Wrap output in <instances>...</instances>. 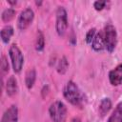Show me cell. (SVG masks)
<instances>
[{
	"label": "cell",
	"mask_w": 122,
	"mask_h": 122,
	"mask_svg": "<svg viewBox=\"0 0 122 122\" xmlns=\"http://www.w3.org/2000/svg\"><path fill=\"white\" fill-rule=\"evenodd\" d=\"M44 48H45V36L41 30H38L35 39V50L37 51H42Z\"/></svg>",
	"instance_id": "cell-17"
},
{
	"label": "cell",
	"mask_w": 122,
	"mask_h": 122,
	"mask_svg": "<svg viewBox=\"0 0 122 122\" xmlns=\"http://www.w3.org/2000/svg\"><path fill=\"white\" fill-rule=\"evenodd\" d=\"M0 68H1V74H2V76L7 74L9 72V71H10V65H9V62H8V58L6 57L5 54H2V56H1Z\"/></svg>",
	"instance_id": "cell-18"
},
{
	"label": "cell",
	"mask_w": 122,
	"mask_h": 122,
	"mask_svg": "<svg viewBox=\"0 0 122 122\" xmlns=\"http://www.w3.org/2000/svg\"><path fill=\"white\" fill-rule=\"evenodd\" d=\"M1 122H18V108L16 105H11L4 112Z\"/></svg>",
	"instance_id": "cell-8"
},
{
	"label": "cell",
	"mask_w": 122,
	"mask_h": 122,
	"mask_svg": "<svg viewBox=\"0 0 122 122\" xmlns=\"http://www.w3.org/2000/svg\"><path fill=\"white\" fill-rule=\"evenodd\" d=\"M14 33V30H13V27L10 26V25H6L5 27L2 28L1 31H0V36H1V40L4 44H8L12 35Z\"/></svg>",
	"instance_id": "cell-12"
},
{
	"label": "cell",
	"mask_w": 122,
	"mask_h": 122,
	"mask_svg": "<svg viewBox=\"0 0 122 122\" xmlns=\"http://www.w3.org/2000/svg\"><path fill=\"white\" fill-rule=\"evenodd\" d=\"M8 3H9L10 5H16V4H17V2H16V1H10V0L8 1Z\"/></svg>",
	"instance_id": "cell-22"
},
{
	"label": "cell",
	"mask_w": 122,
	"mask_h": 122,
	"mask_svg": "<svg viewBox=\"0 0 122 122\" xmlns=\"http://www.w3.org/2000/svg\"><path fill=\"white\" fill-rule=\"evenodd\" d=\"M18 92V83L16 78L11 75L6 81V93L8 96H14Z\"/></svg>",
	"instance_id": "cell-10"
},
{
	"label": "cell",
	"mask_w": 122,
	"mask_h": 122,
	"mask_svg": "<svg viewBox=\"0 0 122 122\" xmlns=\"http://www.w3.org/2000/svg\"><path fill=\"white\" fill-rule=\"evenodd\" d=\"M109 82L112 86L117 87L122 84V63L118 64L115 68L110 71L109 72Z\"/></svg>",
	"instance_id": "cell-7"
},
{
	"label": "cell",
	"mask_w": 122,
	"mask_h": 122,
	"mask_svg": "<svg viewBox=\"0 0 122 122\" xmlns=\"http://www.w3.org/2000/svg\"><path fill=\"white\" fill-rule=\"evenodd\" d=\"M105 48L109 53H112L117 45V31L113 25L107 24L103 30Z\"/></svg>",
	"instance_id": "cell-4"
},
{
	"label": "cell",
	"mask_w": 122,
	"mask_h": 122,
	"mask_svg": "<svg viewBox=\"0 0 122 122\" xmlns=\"http://www.w3.org/2000/svg\"><path fill=\"white\" fill-rule=\"evenodd\" d=\"M112 107V100L109 97H105V98L101 99V101L99 103V106H98L99 114L102 117H104L111 111Z\"/></svg>",
	"instance_id": "cell-13"
},
{
	"label": "cell",
	"mask_w": 122,
	"mask_h": 122,
	"mask_svg": "<svg viewBox=\"0 0 122 122\" xmlns=\"http://www.w3.org/2000/svg\"><path fill=\"white\" fill-rule=\"evenodd\" d=\"M9 57L10 60L12 71L15 73H20L23 66H24V55L17 46V44L13 43L9 48Z\"/></svg>",
	"instance_id": "cell-2"
},
{
	"label": "cell",
	"mask_w": 122,
	"mask_h": 122,
	"mask_svg": "<svg viewBox=\"0 0 122 122\" xmlns=\"http://www.w3.org/2000/svg\"><path fill=\"white\" fill-rule=\"evenodd\" d=\"M71 122H82V121H81V119H80L79 117H73V118L71 120Z\"/></svg>",
	"instance_id": "cell-21"
},
{
	"label": "cell",
	"mask_w": 122,
	"mask_h": 122,
	"mask_svg": "<svg viewBox=\"0 0 122 122\" xmlns=\"http://www.w3.org/2000/svg\"><path fill=\"white\" fill-rule=\"evenodd\" d=\"M49 114L52 122H66L68 110L62 101L56 100L50 105Z\"/></svg>",
	"instance_id": "cell-3"
},
{
	"label": "cell",
	"mask_w": 122,
	"mask_h": 122,
	"mask_svg": "<svg viewBox=\"0 0 122 122\" xmlns=\"http://www.w3.org/2000/svg\"><path fill=\"white\" fill-rule=\"evenodd\" d=\"M107 122H122V102H119L114 107Z\"/></svg>",
	"instance_id": "cell-11"
},
{
	"label": "cell",
	"mask_w": 122,
	"mask_h": 122,
	"mask_svg": "<svg viewBox=\"0 0 122 122\" xmlns=\"http://www.w3.org/2000/svg\"><path fill=\"white\" fill-rule=\"evenodd\" d=\"M55 30L60 37H63L68 30V13L65 8L62 6H59L56 10Z\"/></svg>",
	"instance_id": "cell-5"
},
{
	"label": "cell",
	"mask_w": 122,
	"mask_h": 122,
	"mask_svg": "<svg viewBox=\"0 0 122 122\" xmlns=\"http://www.w3.org/2000/svg\"><path fill=\"white\" fill-rule=\"evenodd\" d=\"M108 4L107 1H101V0H98V1H95L93 3V8L95 10L97 11H100L102 10H104L106 8V5Z\"/></svg>",
	"instance_id": "cell-20"
},
{
	"label": "cell",
	"mask_w": 122,
	"mask_h": 122,
	"mask_svg": "<svg viewBox=\"0 0 122 122\" xmlns=\"http://www.w3.org/2000/svg\"><path fill=\"white\" fill-rule=\"evenodd\" d=\"M92 48L94 51L96 52H100L104 50H106L105 48V41H104V34H103V30L97 31L92 42Z\"/></svg>",
	"instance_id": "cell-9"
},
{
	"label": "cell",
	"mask_w": 122,
	"mask_h": 122,
	"mask_svg": "<svg viewBox=\"0 0 122 122\" xmlns=\"http://www.w3.org/2000/svg\"><path fill=\"white\" fill-rule=\"evenodd\" d=\"M15 13H16V11H15L14 9H12V8H8V9H6V10H4L2 11L1 19H2V21H3L4 23H9V22H10V21L14 18Z\"/></svg>",
	"instance_id": "cell-16"
},
{
	"label": "cell",
	"mask_w": 122,
	"mask_h": 122,
	"mask_svg": "<svg viewBox=\"0 0 122 122\" xmlns=\"http://www.w3.org/2000/svg\"><path fill=\"white\" fill-rule=\"evenodd\" d=\"M34 19V11L30 8H26L24 9L17 19V28L20 30H27L32 23Z\"/></svg>",
	"instance_id": "cell-6"
},
{
	"label": "cell",
	"mask_w": 122,
	"mask_h": 122,
	"mask_svg": "<svg viewBox=\"0 0 122 122\" xmlns=\"http://www.w3.org/2000/svg\"><path fill=\"white\" fill-rule=\"evenodd\" d=\"M68 69H69V61L66 56H62L57 63L56 71L59 74H65Z\"/></svg>",
	"instance_id": "cell-15"
},
{
	"label": "cell",
	"mask_w": 122,
	"mask_h": 122,
	"mask_svg": "<svg viewBox=\"0 0 122 122\" xmlns=\"http://www.w3.org/2000/svg\"><path fill=\"white\" fill-rule=\"evenodd\" d=\"M63 95L64 98L74 107L82 108L85 103V96L83 92L77 84L72 80H70L66 83L63 89Z\"/></svg>",
	"instance_id": "cell-1"
},
{
	"label": "cell",
	"mask_w": 122,
	"mask_h": 122,
	"mask_svg": "<svg viewBox=\"0 0 122 122\" xmlns=\"http://www.w3.org/2000/svg\"><path fill=\"white\" fill-rule=\"evenodd\" d=\"M35 4H36L37 6H41V5H42V2H41V1H40V2H35Z\"/></svg>",
	"instance_id": "cell-23"
},
{
	"label": "cell",
	"mask_w": 122,
	"mask_h": 122,
	"mask_svg": "<svg viewBox=\"0 0 122 122\" xmlns=\"http://www.w3.org/2000/svg\"><path fill=\"white\" fill-rule=\"evenodd\" d=\"M35 80H36V71L34 68H31L28 70L25 74V85L27 89L29 90L32 89V87L34 86Z\"/></svg>",
	"instance_id": "cell-14"
},
{
	"label": "cell",
	"mask_w": 122,
	"mask_h": 122,
	"mask_svg": "<svg viewBox=\"0 0 122 122\" xmlns=\"http://www.w3.org/2000/svg\"><path fill=\"white\" fill-rule=\"evenodd\" d=\"M96 32H97V30H96L95 28H92V29H90V30L87 31L86 37H85V41H86L87 44H89V45L92 44V40H93V38H94Z\"/></svg>",
	"instance_id": "cell-19"
}]
</instances>
